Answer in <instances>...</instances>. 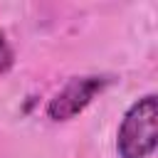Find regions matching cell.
<instances>
[{
    "instance_id": "obj_3",
    "label": "cell",
    "mask_w": 158,
    "mask_h": 158,
    "mask_svg": "<svg viewBox=\"0 0 158 158\" xmlns=\"http://www.w3.org/2000/svg\"><path fill=\"white\" fill-rule=\"evenodd\" d=\"M15 64V52L10 47V42L5 40V35L0 32V77L10 72V67Z\"/></svg>"
},
{
    "instance_id": "obj_2",
    "label": "cell",
    "mask_w": 158,
    "mask_h": 158,
    "mask_svg": "<svg viewBox=\"0 0 158 158\" xmlns=\"http://www.w3.org/2000/svg\"><path fill=\"white\" fill-rule=\"evenodd\" d=\"M114 79L106 74H84V77H72L47 104V116L52 121H72L77 118L86 106L99 99Z\"/></svg>"
},
{
    "instance_id": "obj_1",
    "label": "cell",
    "mask_w": 158,
    "mask_h": 158,
    "mask_svg": "<svg viewBox=\"0 0 158 158\" xmlns=\"http://www.w3.org/2000/svg\"><path fill=\"white\" fill-rule=\"evenodd\" d=\"M158 143V99L146 94L128 106L116 131V153L121 158H148Z\"/></svg>"
}]
</instances>
